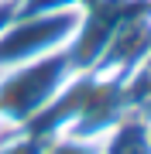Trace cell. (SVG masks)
<instances>
[{
	"instance_id": "cell-1",
	"label": "cell",
	"mask_w": 151,
	"mask_h": 154,
	"mask_svg": "<svg viewBox=\"0 0 151 154\" xmlns=\"http://www.w3.org/2000/svg\"><path fill=\"white\" fill-rule=\"evenodd\" d=\"M45 154H103V144H100V137L52 134V137H45Z\"/></svg>"
}]
</instances>
